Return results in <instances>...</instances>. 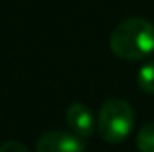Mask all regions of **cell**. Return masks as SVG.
Wrapping results in <instances>:
<instances>
[{"instance_id": "obj_1", "label": "cell", "mask_w": 154, "mask_h": 152, "mask_svg": "<svg viewBox=\"0 0 154 152\" xmlns=\"http://www.w3.org/2000/svg\"><path fill=\"white\" fill-rule=\"evenodd\" d=\"M109 48L124 61H140L154 52V25L145 18L120 22L109 36Z\"/></svg>"}, {"instance_id": "obj_2", "label": "cell", "mask_w": 154, "mask_h": 152, "mask_svg": "<svg viewBox=\"0 0 154 152\" xmlns=\"http://www.w3.org/2000/svg\"><path fill=\"white\" fill-rule=\"evenodd\" d=\"M134 123V111L129 102L122 99H109L102 104L99 116H97V131L100 138L108 143H120L124 141Z\"/></svg>"}, {"instance_id": "obj_3", "label": "cell", "mask_w": 154, "mask_h": 152, "mask_svg": "<svg viewBox=\"0 0 154 152\" xmlns=\"http://www.w3.org/2000/svg\"><path fill=\"white\" fill-rule=\"evenodd\" d=\"M36 152H84V143L74 132L54 129L38 138Z\"/></svg>"}, {"instance_id": "obj_4", "label": "cell", "mask_w": 154, "mask_h": 152, "mask_svg": "<svg viewBox=\"0 0 154 152\" xmlns=\"http://www.w3.org/2000/svg\"><path fill=\"white\" fill-rule=\"evenodd\" d=\"M66 123L70 131L77 134L82 140H88L95 132V118L91 109L82 104V102H74L66 109Z\"/></svg>"}, {"instance_id": "obj_5", "label": "cell", "mask_w": 154, "mask_h": 152, "mask_svg": "<svg viewBox=\"0 0 154 152\" xmlns=\"http://www.w3.org/2000/svg\"><path fill=\"white\" fill-rule=\"evenodd\" d=\"M138 88L145 93H154V61H147L140 66L136 75Z\"/></svg>"}, {"instance_id": "obj_6", "label": "cell", "mask_w": 154, "mask_h": 152, "mask_svg": "<svg viewBox=\"0 0 154 152\" xmlns=\"http://www.w3.org/2000/svg\"><path fill=\"white\" fill-rule=\"evenodd\" d=\"M136 147L140 152H154V122L145 123L136 134Z\"/></svg>"}, {"instance_id": "obj_7", "label": "cell", "mask_w": 154, "mask_h": 152, "mask_svg": "<svg viewBox=\"0 0 154 152\" xmlns=\"http://www.w3.org/2000/svg\"><path fill=\"white\" fill-rule=\"evenodd\" d=\"M0 152H29V149L23 145V143H20V141H4L2 145H0Z\"/></svg>"}]
</instances>
